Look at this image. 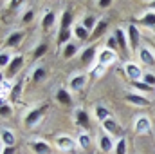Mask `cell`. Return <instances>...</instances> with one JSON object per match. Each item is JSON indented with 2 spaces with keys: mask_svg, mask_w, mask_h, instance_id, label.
I'll use <instances>...</instances> for the list:
<instances>
[{
  "mask_svg": "<svg viewBox=\"0 0 155 154\" xmlns=\"http://www.w3.org/2000/svg\"><path fill=\"white\" fill-rule=\"evenodd\" d=\"M105 71H107V67H105V65L96 64V65H92V67H90V76H92V78H101L103 75H105Z\"/></svg>",
  "mask_w": 155,
  "mask_h": 154,
  "instance_id": "obj_36",
  "label": "cell"
},
{
  "mask_svg": "<svg viewBox=\"0 0 155 154\" xmlns=\"http://www.w3.org/2000/svg\"><path fill=\"white\" fill-rule=\"evenodd\" d=\"M13 58H15V54H11L7 49H2V53H0V69L5 71L9 67V64L13 62Z\"/></svg>",
  "mask_w": 155,
  "mask_h": 154,
  "instance_id": "obj_31",
  "label": "cell"
},
{
  "mask_svg": "<svg viewBox=\"0 0 155 154\" xmlns=\"http://www.w3.org/2000/svg\"><path fill=\"white\" fill-rule=\"evenodd\" d=\"M97 5H99V7H110V5H112V2H110V0H99V2H97Z\"/></svg>",
  "mask_w": 155,
  "mask_h": 154,
  "instance_id": "obj_42",
  "label": "cell"
},
{
  "mask_svg": "<svg viewBox=\"0 0 155 154\" xmlns=\"http://www.w3.org/2000/svg\"><path fill=\"white\" fill-rule=\"evenodd\" d=\"M29 147L35 154H52V147L51 143H47L41 138H31L29 140Z\"/></svg>",
  "mask_w": 155,
  "mask_h": 154,
  "instance_id": "obj_11",
  "label": "cell"
},
{
  "mask_svg": "<svg viewBox=\"0 0 155 154\" xmlns=\"http://www.w3.org/2000/svg\"><path fill=\"white\" fill-rule=\"evenodd\" d=\"M22 91H24V80L15 82V87H13V93H11V100H18L22 96Z\"/></svg>",
  "mask_w": 155,
  "mask_h": 154,
  "instance_id": "obj_35",
  "label": "cell"
},
{
  "mask_svg": "<svg viewBox=\"0 0 155 154\" xmlns=\"http://www.w3.org/2000/svg\"><path fill=\"white\" fill-rule=\"evenodd\" d=\"M116 62H117V53L116 51H112V49H108V47L99 49V53H97V64L108 67V65H112V64H116Z\"/></svg>",
  "mask_w": 155,
  "mask_h": 154,
  "instance_id": "obj_9",
  "label": "cell"
},
{
  "mask_svg": "<svg viewBox=\"0 0 155 154\" xmlns=\"http://www.w3.org/2000/svg\"><path fill=\"white\" fill-rule=\"evenodd\" d=\"M101 129H103L107 134H110V136H114V134L119 132V125H117V121L114 118H108L107 121H103V123H101Z\"/></svg>",
  "mask_w": 155,
  "mask_h": 154,
  "instance_id": "obj_25",
  "label": "cell"
},
{
  "mask_svg": "<svg viewBox=\"0 0 155 154\" xmlns=\"http://www.w3.org/2000/svg\"><path fill=\"white\" fill-rule=\"evenodd\" d=\"M94 114H96V118H97V120H99L101 123H103V121H107L108 118H112L110 111H108V109H107L105 105H99V103H97V105L94 107Z\"/></svg>",
  "mask_w": 155,
  "mask_h": 154,
  "instance_id": "obj_27",
  "label": "cell"
},
{
  "mask_svg": "<svg viewBox=\"0 0 155 154\" xmlns=\"http://www.w3.org/2000/svg\"><path fill=\"white\" fill-rule=\"evenodd\" d=\"M97 53H99V49L96 47V45H87L81 53H79V56H81V64L85 65V67H92V65H96L97 64Z\"/></svg>",
  "mask_w": 155,
  "mask_h": 154,
  "instance_id": "obj_2",
  "label": "cell"
},
{
  "mask_svg": "<svg viewBox=\"0 0 155 154\" xmlns=\"http://www.w3.org/2000/svg\"><path fill=\"white\" fill-rule=\"evenodd\" d=\"M114 37H116V40H117V44H119V47L121 49H130V44H128V35L121 29V27H117L116 29V33H114Z\"/></svg>",
  "mask_w": 155,
  "mask_h": 154,
  "instance_id": "obj_26",
  "label": "cell"
},
{
  "mask_svg": "<svg viewBox=\"0 0 155 154\" xmlns=\"http://www.w3.org/2000/svg\"><path fill=\"white\" fill-rule=\"evenodd\" d=\"M124 100H126L128 103L135 105V107H150V105H152V102H150L144 94H139V93H135V91L126 93V94H124Z\"/></svg>",
  "mask_w": 155,
  "mask_h": 154,
  "instance_id": "obj_10",
  "label": "cell"
},
{
  "mask_svg": "<svg viewBox=\"0 0 155 154\" xmlns=\"http://www.w3.org/2000/svg\"><path fill=\"white\" fill-rule=\"evenodd\" d=\"M79 24H81L87 31H90V33H92V31H94V27H96V24H97V18H96L94 15H87V16H83V20H81Z\"/></svg>",
  "mask_w": 155,
  "mask_h": 154,
  "instance_id": "obj_32",
  "label": "cell"
},
{
  "mask_svg": "<svg viewBox=\"0 0 155 154\" xmlns=\"http://www.w3.org/2000/svg\"><path fill=\"white\" fill-rule=\"evenodd\" d=\"M78 53H79V45H78L76 42L72 40V42H69L63 49H61V56L65 58V60H71V58H74Z\"/></svg>",
  "mask_w": 155,
  "mask_h": 154,
  "instance_id": "obj_20",
  "label": "cell"
},
{
  "mask_svg": "<svg viewBox=\"0 0 155 154\" xmlns=\"http://www.w3.org/2000/svg\"><path fill=\"white\" fill-rule=\"evenodd\" d=\"M24 62H25L24 54H15V58H13V62L9 64V67L4 71V78H9V80H13V78L20 73V69H22Z\"/></svg>",
  "mask_w": 155,
  "mask_h": 154,
  "instance_id": "obj_7",
  "label": "cell"
},
{
  "mask_svg": "<svg viewBox=\"0 0 155 154\" xmlns=\"http://www.w3.org/2000/svg\"><path fill=\"white\" fill-rule=\"evenodd\" d=\"M107 31H108V20H107V18H97V24H96V27H94L90 38H94V40L101 38Z\"/></svg>",
  "mask_w": 155,
  "mask_h": 154,
  "instance_id": "obj_16",
  "label": "cell"
},
{
  "mask_svg": "<svg viewBox=\"0 0 155 154\" xmlns=\"http://www.w3.org/2000/svg\"><path fill=\"white\" fill-rule=\"evenodd\" d=\"M54 24H56V13L52 9L45 11L43 16H41V27H43V31H51L54 27Z\"/></svg>",
  "mask_w": 155,
  "mask_h": 154,
  "instance_id": "obj_17",
  "label": "cell"
},
{
  "mask_svg": "<svg viewBox=\"0 0 155 154\" xmlns=\"http://www.w3.org/2000/svg\"><path fill=\"white\" fill-rule=\"evenodd\" d=\"M56 100L61 103V105H65V107H71L72 105V96H71V91L69 89H58L56 91Z\"/></svg>",
  "mask_w": 155,
  "mask_h": 154,
  "instance_id": "obj_19",
  "label": "cell"
},
{
  "mask_svg": "<svg viewBox=\"0 0 155 154\" xmlns=\"http://www.w3.org/2000/svg\"><path fill=\"white\" fill-rule=\"evenodd\" d=\"M150 9H152V11H155V0H152V2H150Z\"/></svg>",
  "mask_w": 155,
  "mask_h": 154,
  "instance_id": "obj_44",
  "label": "cell"
},
{
  "mask_svg": "<svg viewBox=\"0 0 155 154\" xmlns=\"http://www.w3.org/2000/svg\"><path fill=\"white\" fill-rule=\"evenodd\" d=\"M117 45H119V44H117L116 37H108V40H107V45H105V47H108V49L116 51V47H117Z\"/></svg>",
  "mask_w": 155,
  "mask_h": 154,
  "instance_id": "obj_41",
  "label": "cell"
},
{
  "mask_svg": "<svg viewBox=\"0 0 155 154\" xmlns=\"http://www.w3.org/2000/svg\"><path fill=\"white\" fill-rule=\"evenodd\" d=\"M78 147L79 149H83V151H87V149H90V145H92V138H90V134L88 132H85V131H81L79 134H78Z\"/></svg>",
  "mask_w": 155,
  "mask_h": 154,
  "instance_id": "obj_24",
  "label": "cell"
},
{
  "mask_svg": "<svg viewBox=\"0 0 155 154\" xmlns=\"http://www.w3.org/2000/svg\"><path fill=\"white\" fill-rule=\"evenodd\" d=\"M85 85H87V76H85L83 73H78V75H74V76L69 80V91H71V93H79V91H83Z\"/></svg>",
  "mask_w": 155,
  "mask_h": 154,
  "instance_id": "obj_14",
  "label": "cell"
},
{
  "mask_svg": "<svg viewBox=\"0 0 155 154\" xmlns=\"http://www.w3.org/2000/svg\"><path fill=\"white\" fill-rule=\"evenodd\" d=\"M15 147H2V154H13Z\"/></svg>",
  "mask_w": 155,
  "mask_h": 154,
  "instance_id": "obj_43",
  "label": "cell"
},
{
  "mask_svg": "<svg viewBox=\"0 0 155 154\" xmlns=\"http://www.w3.org/2000/svg\"><path fill=\"white\" fill-rule=\"evenodd\" d=\"M72 35H74V38H78L79 42H85V40L90 38V31H87L81 24H76V26H72Z\"/></svg>",
  "mask_w": 155,
  "mask_h": 154,
  "instance_id": "obj_23",
  "label": "cell"
},
{
  "mask_svg": "<svg viewBox=\"0 0 155 154\" xmlns=\"http://www.w3.org/2000/svg\"><path fill=\"white\" fill-rule=\"evenodd\" d=\"M35 16H36V11H35L33 7L25 9V13L22 15V24H31V22L35 20Z\"/></svg>",
  "mask_w": 155,
  "mask_h": 154,
  "instance_id": "obj_37",
  "label": "cell"
},
{
  "mask_svg": "<svg viewBox=\"0 0 155 154\" xmlns=\"http://www.w3.org/2000/svg\"><path fill=\"white\" fill-rule=\"evenodd\" d=\"M124 73H126V76L132 80V83H134V82H141L143 76H144L143 67H141L139 64H135V62H126V64H124Z\"/></svg>",
  "mask_w": 155,
  "mask_h": 154,
  "instance_id": "obj_8",
  "label": "cell"
},
{
  "mask_svg": "<svg viewBox=\"0 0 155 154\" xmlns=\"http://www.w3.org/2000/svg\"><path fill=\"white\" fill-rule=\"evenodd\" d=\"M132 89L135 91V93H139V94H148V93H152L153 89L152 87H148L144 82H134L132 83Z\"/></svg>",
  "mask_w": 155,
  "mask_h": 154,
  "instance_id": "obj_34",
  "label": "cell"
},
{
  "mask_svg": "<svg viewBox=\"0 0 155 154\" xmlns=\"http://www.w3.org/2000/svg\"><path fill=\"white\" fill-rule=\"evenodd\" d=\"M43 114H45V105H43V107H33V109H29L27 114L24 116V125H25L27 129L38 125L40 120L43 118Z\"/></svg>",
  "mask_w": 155,
  "mask_h": 154,
  "instance_id": "obj_3",
  "label": "cell"
},
{
  "mask_svg": "<svg viewBox=\"0 0 155 154\" xmlns=\"http://www.w3.org/2000/svg\"><path fill=\"white\" fill-rule=\"evenodd\" d=\"M54 145H56V149H58L60 152H72V151L79 149V147H78V140L72 138V136H69V134H60V136H56Z\"/></svg>",
  "mask_w": 155,
  "mask_h": 154,
  "instance_id": "obj_1",
  "label": "cell"
},
{
  "mask_svg": "<svg viewBox=\"0 0 155 154\" xmlns=\"http://www.w3.org/2000/svg\"><path fill=\"white\" fill-rule=\"evenodd\" d=\"M31 78H33V82H43L45 78H47V69H45V65H36L35 69H33V73H31Z\"/></svg>",
  "mask_w": 155,
  "mask_h": 154,
  "instance_id": "obj_29",
  "label": "cell"
},
{
  "mask_svg": "<svg viewBox=\"0 0 155 154\" xmlns=\"http://www.w3.org/2000/svg\"><path fill=\"white\" fill-rule=\"evenodd\" d=\"M137 54H139V58L144 65H155V51L150 49L148 45H141Z\"/></svg>",
  "mask_w": 155,
  "mask_h": 154,
  "instance_id": "obj_15",
  "label": "cell"
},
{
  "mask_svg": "<svg viewBox=\"0 0 155 154\" xmlns=\"http://www.w3.org/2000/svg\"><path fill=\"white\" fill-rule=\"evenodd\" d=\"M13 87H15V83H13L9 78H2V83H0V94H2V100L11 98Z\"/></svg>",
  "mask_w": 155,
  "mask_h": 154,
  "instance_id": "obj_21",
  "label": "cell"
},
{
  "mask_svg": "<svg viewBox=\"0 0 155 154\" xmlns=\"http://www.w3.org/2000/svg\"><path fill=\"white\" fill-rule=\"evenodd\" d=\"M134 131H135L137 136H146V134H150V132H152V120L144 114L137 116V120H135V123H134Z\"/></svg>",
  "mask_w": 155,
  "mask_h": 154,
  "instance_id": "obj_6",
  "label": "cell"
},
{
  "mask_svg": "<svg viewBox=\"0 0 155 154\" xmlns=\"http://www.w3.org/2000/svg\"><path fill=\"white\" fill-rule=\"evenodd\" d=\"M74 121H76V125H79L85 132L90 129V118H88V113L83 107H78L76 111H74Z\"/></svg>",
  "mask_w": 155,
  "mask_h": 154,
  "instance_id": "obj_13",
  "label": "cell"
},
{
  "mask_svg": "<svg viewBox=\"0 0 155 154\" xmlns=\"http://www.w3.org/2000/svg\"><path fill=\"white\" fill-rule=\"evenodd\" d=\"M116 154H126V140H124V136H121L119 140H117V145H116Z\"/></svg>",
  "mask_w": 155,
  "mask_h": 154,
  "instance_id": "obj_38",
  "label": "cell"
},
{
  "mask_svg": "<svg viewBox=\"0 0 155 154\" xmlns=\"http://www.w3.org/2000/svg\"><path fill=\"white\" fill-rule=\"evenodd\" d=\"M72 27V11L65 9L61 13V22H60V29H71Z\"/></svg>",
  "mask_w": 155,
  "mask_h": 154,
  "instance_id": "obj_30",
  "label": "cell"
},
{
  "mask_svg": "<svg viewBox=\"0 0 155 154\" xmlns=\"http://www.w3.org/2000/svg\"><path fill=\"white\" fill-rule=\"evenodd\" d=\"M153 51H155V47H153Z\"/></svg>",
  "mask_w": 155,
  "mask_h": 154,
  "instance_id": "obj_45",
  "label": "cell"
},
{
  "mask_svg": "<svg viewBox=\"0 0 155 154\" xmlns=\"http://www.w3.org/2000/svg\"><path fill=\"white\" fill-rule=\"evenodd\" d=\"M126 35H128V44H130V51L137 53L141 47V31L135 24H128L126 27Z\"/></svg>",
  "mask_w": 155,
  "mask_h": 154,
  "instance_id": "obj_4",
  "label": "cell"
},
{
  "mask_svg": "<svg viewBox=\"0 0 155 154\" xmlns=\"http://www.w3.org/2000/svg\"><path fill=\"white\" fill-rule=\"evenodd\" d=\"M72 37H74V35H72V27H71V29H60V33H58V40H56V42H58V45L63 49L69 42H72V40H71Z\"/></svg>",
  "mask_w": 155,
  "mask_h": 154,
  "instance_id": "obj_22",
  "label": "cell"
},
{
  "mask_svg": "<svg viewBox=\"0 0 155 154\" xmlns=\"http://www.w3.org/2000/svg\"><path fill=\"white\" fill-rule=\"evenodd\" d=\"M45 53H47V44L43 42V44H40L38 47L35 49V53H33V56H35V58H41V56H43Z\"/></svg>",
  "mask_w": 155,
  "mask_h": 154,
  "instance_id": "obj_40",
  "label": "cell"
},
{
  "mask_svg": "<svg viewBox=\"0 0 155 154\" xmlns=\"http://www.w3.org/2000/svg\"><path fill=\"white\" fill-rule=\"evenodd\" d=\"M24 38H25V33H24L22 29H15V31H11V33L5 37V40H4V49H5V47L11 49V47L20 45Z\"/></svg>",
  "mask_w": 155,
  "mask_h": 154,
  "instance_id": "obj_12",
  "label": "cell"
},
{
  "mask_svg": "<svg viewBox=\"0 0 155 154\" xmlns=\"http://www.w3.org/2000/svg\"><path fill=\"white\" fill-rule=\"evenodd\" d=\"M0 140H2V147H15V142H16L15 132H13L11 129H7V127L2 129V132H0Z\"/></svg>",
  "mask_w": 155,
  "mask_h": 154,
  "instance_id": "obj_18",
  "label": "cell"
},
{
  "mask_svg": "<svg viewBox=\"0 0 155 154\" xmlns=\"http://www.w3.org/2000/svg\"><path fill=\"white\" fill-rule=\"evenodd\" d=\"M141 82H144L148 87L155 89V75H153V73H144V76H143V80H141Z\"/></svg>",
  "mask_w": 155,
  "mask_h": 154,
  "instance_id": "obj_39",
  "label": "cell"
},
{
  "mask_svg": "<svg viewBox=\"0 0 155 154\" xmlns=\"http://www.w3.org/2000/svg\"><path fill=\"white\" fill-rule=\"evenodd\" d=\"M97 145H99V151L101 152H114L116 151V145L117 142L114 140V136H110V134H107L105 131H101V134H99V138H97Z\"/></svg>",
  "mask_w": 155,
  "mask_h": 154,
  "instance_id": "obj_5",
  "label": "cell"
},
{
  "mask_svg": "<svg viewBox=\"0 0 155 154\" xmlns=\"http://www.w3.org/2000/svg\"><path fill=\"white\" fill-rule=\"evenodd\" d=\"M0 116L4 120L13 116V105H11V102H7V100H2L0 102Z\"/></svg>",
  "mask_w": 155,
  "mask_h": 154,
  "instance_id": "obj_33",
  "label": "cell"
},
{
  "mask_svg": "<svg viewBox=\"0 0 155 154\" xmlns=\"http://www.w3.org/2000/svg\"><path fill=\"white\" fill-rule=\"evenodd\" d=\"M139 24H143V26H146V27H153L155 29V11L148 9V11L139 18Z\"/></svg>",
  "mask_w": 155,
  "mask_h": 154,
  "instance_id": "obj_28",
  "label": "cell"
}]
</instances>
